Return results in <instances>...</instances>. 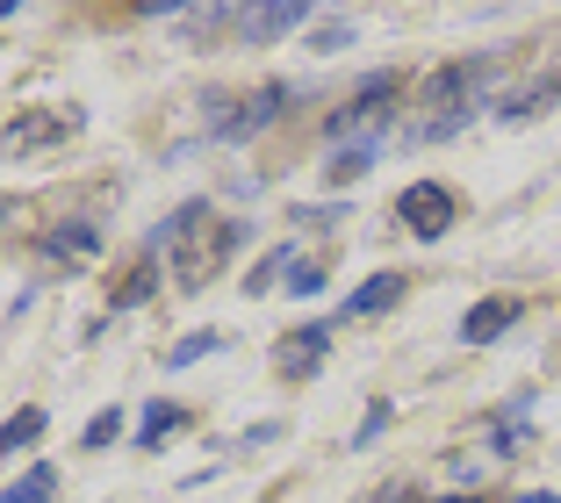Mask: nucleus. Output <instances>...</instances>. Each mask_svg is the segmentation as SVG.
<instances>
[{
	"instance_id": "nucleus-4",
	"label": "nucleus",
	"mask_w": 561,
	"mask_h": 503,
	"mask_svg": "<svg viewBox=\"0 0 561 503\" xmlns=\"http://www.w3.org/2000/svg\"><path fill=\"white\" fill-rule=\"evenodd\" d=\"M454 209H461V202H454V187H439V180H417V187L397 195V216L417 230V238H439V230L454 224Z\"/></svg>"
},
{
	"instance_id": "nucleus-6",
	"label": "nucleus",
	"mask_w": 561,
	"mask_h": 503,
	"mask_svg": "<svg viewBox=\"0 0 561 503\" xmlns=\"http://www.w3.org/2000/svg\"><path fill=\"white\" fill-rule=\"evenodd\" d=\"M94 252H101V230L87 224V216H80V224H50L44 238H36V260H44V266H87Z\"/></svg>"
},
{
	"instance_id": "nucleus-7",
	"label": "nucleus",
	"mask_w": 561,
	"mask_h": 503,
	"mask_svg": "<svg viewBox=\"0 0 561 503\" xmlns=\"http://www.w3.org/2000/svg\"><path fill=\"white\" fill-rule=\"evenodd\" d=\"M310 22V8H296V0H274V8H231V30L245 36V44H274V36L302 30Z\"/></svg>"
},
{
	"instance_id": "nucleus-23",
	"label": "nucleus",
	"mask_w": 561,
	"mask_h": 503,
	"mask_svg": "<svg viewBox=\"0 0 561 503\" xmlns=\"http://www.w3.org/2000/svg\"><path fill=\"white\" fill-rule=\"evenodd\" d=\"M0 216H8V209H0Z\"/></svg>"
},
{
	"instance_id": "nucleus-20",
	"label": "nucleus",
	"mask_w": 561,
	"mask_h": 503,
	"mask_svg": "<svg viewBox=\"0 0 561 503\" xmlns=\"http://www.w3.org/2000/svg\"><path fill=\"white\" fill-rule=\"evenodd\" d=\"M317 44H324V50H339V44H353V22H317Z\"/></svg>"
},
{
	"instance_id": "nucleus-3",
	"label": "nucleus",
	"mask_w": 561,
	"mask_h": 503,
	"mask_svg": "<svg viewBox=\"0 0 561 503\" xmlns=\"http://www.w3.org/2000/svg\"><path fill=\"white\" fill-rule=\"evenodd\" d=\"M280 101H288V94H280V87H252V94H238V108H231V94H209V130L216 137H252V130H266V123H274V115H280Z\"/></svg>"
},
{
	"instance_id": "nucleus-12",
	"label": "nucleus",
	"mask_w": 561,
	"mask_h": 503,
	"mask_svg": "<svg viewBox=\"0 0 561 503\" xmlns=\"http://www.w3.org/2000/svg\"><path fill=\"white\" fill-rule=\"evenodd\" d=\"M36 438H44V410H36V403H22L15 418L0 424V454H22V446H36Z\"/></svg>"
},
{
	"instance_id": "nucleus-22",
	"label": "nucleus",
	"mask_w": 561,
	"mask_h": 503,
	"mask_svg": "<svg viewBox=\"0 0 561 503\" xmlns=\"http://www.w3.org/2000/svg\"><path fill=\"white\" fill-rule=\"evenodd\" d=\"M432 503H476V496H432Z\"/></svg>"
},
{
	"instance_id": "nucleus-18",
	"label": "nucleus",
	"mask_w": 561,
	"mask_h": 503,
	"mask_svg": "<svg viewBox=\"0 0 561 503\" xmlns=\"http://www.w3.org/2000/svg\"><path fill=\"white\" fill-rule=\"evenodd\" d=\"M280 266H296V252H288V244H280V252H266L260 266H252V281H245V295H260V288H274V274Z\"/></svg>"
},
{
	"instance_id": "nucleus-9",
	"label": "nucleus",
	"mask_w": 561,
	"mask_h": 503,
	"mask_svg": "<svg viewBox=\"0 0 561 503\" xmlns=\"http://www.w3.org/2000/svg\"><path fill=\"white\" fill-rule=\"evenodd\" d=\"M512 324H518V295H496V302H476L461 317V339L468 345H490L496 331H512Z\"/></svg>"
},
{
	"instance_id": "nucleus-19",
	"label": "nucleus",
	"mask_w": 561,
	"mask_h": 503,
	"mask_svg": "<svg viewBox=\"0 0 561 503\" xmlns=\"http://www.w3.org/2000/svg\"><path fill=\"white\" fill-rule=\"evenodd\" d=\"M375 151H381V145H353V151H346V159L331 165V173H339V180H353V173H367V165H375Z\"/></svg>"
},
{
	"instance_id": "nucleus-5",
	"label": "nucleus",
	"mask_w": 561,
	"mask_h": 503,
	"mask_svg": "<svg viewBox=\"0 0 561 503\" xmlns=\"http://www.w3.org/2000/svg\"><path fill=\"white\" fill-rule=\"evenodd\" d=\"M80 130V108H58V115H15L8 130H0V151H50L66 145Z\"/></svg>"
},
{
	"instance_id": "nucleus-21",
	"label": "nucleus",
	"mask_w": 561,
	"mask_h": 503,
	"mask_svg": "<svg viewBox=\"0 0 561 503\" xmlns=\"http://www.w3.org/2000/svg\"><path fill=\"white\" fill-rule=\"evenodd\" d=\"M324 288V274H317V266H296V281H288V295H317Z\"/></svg>"
},
{
	"instance_id": "nucleus-10",
	"label": "nucleus",
	"mask_w": 561,
	"mask_h": 503,
	"mask_svg": "<svg viewBox=\"0 0 561 503\" xmlns=\"http://www.w3.org/2000/svg\"><path fill=\"white\" fill-rule=\"evenodd\" d=\"M389 94H397V80H389V72H381V80H367V87H360V94H353V101H346V108L331 115L324 130H331V137H346V130H360L367 115H381V101H389Z\"/></svg>"
},
{
	"instance_id": "nucleus-14",
	"label": "nucleus",
	"mask_w": 561,
	"mask_h": 503,
	"mask_svg": "<svg viewBox=\"0 0 561 503\" xmlns=\"http://www.w3.org/2000/svg\"><path fill=\"white\" fill-rule=\"evenodd\" d=\"M58 496V468H30L15 489H0V503H50Z\"/></svg>"
},
{
	"instance_id": "nucleus-16",
	"label": "nucleus",
	"mask_w": 561,
	"mask_h": 503,
	"mask_svg": "<svg viewBox=\"0 0 561 503\" xmlns=\"http://www.w3.org/2000/svg\"><path fill=\"white\" fill-rule=\"evenodd\" d=\"M159 288V274H151V260H137L130 274H123V288H116V309H130V302H145V295Z\"/></svg>"
},
{
	"instance_id": "nucleus-2",
	"label": "nucleus",
	"mask_w": 561,
	"mask_h": 503,
	"mask_svg": "<svg viewBox=\"0 0 561 503\" xmlns=\"http://www.w3.org/2000/svg\"><path fill=\"white\" fill-rule=\"evenodd\" d=\"M482 94H490V58H461V66H439L425 80V108H439L425 123V137H454L468 123V115L482 108Z\"/></svg>"
},
{
	"instance_id": "nucleus-13",
	"label": "nucleus",
	"mask_w": 561,
	"mask_h": 503,
	"mask_svg": "<svg viewBox=\"0 0 561 503\" xmlns=\"http://www.w3.org/2000/svg\"><path fill=\"white\" fill-rule=\"evenodd\" d=\"M181 424H187V410H181V403H151V410H145V424H137L145 454H151V446H165V438L181 432Z\"/></svg>"
},
{
	"instance_id": "nucleus-1",
	"label": "nucleus",
	"mask_w": 561,
	"mask_h": 503,
	"mask_svg": "<svg viewBox=\"0 0 561 503\" xmlns=\"http://www.w3.org/2000/svg\"><path fill=\"white\" fill-rule=\"evenodd\" d=\"M238 244H245V230H238V224H224V216H209L202 202H187V209H173L159 230H151L145 260H173V281H181V288H202V281L238 252Z\"/></svg>"
},
{
	"instance_id": "nucleus-8",
	"label": "nucleus",
	"mask_w": 561,
	"mask_h": 503,
	"mask_svg": "<svg viewBox=\"0 0 561 503\" xmlns=\"http://www.w3.org/2000/svg\"><path fill=\"white\" fill-rule=\"evenodd\" d=\"M324 353H331L324 324H317V331H288V339L274 345V374H280V381H302V374L324 367Z\"/></svg>"
},
{
	"instance_id": "nucleus-15",
	"label": "nucleus",
	"mask_w": 561,
	"mask_h": 503,
	"mask_svg": "<svg viewBox=\"0 0 561 503\" xmlns=\"http://www.w3.org/2000/svg\"><path fill=\"white\" fill-rule=\"evenodd\" d=\"M202 353H224V331H195V339H181L173 353H165V367H195Z\"/></svg>"
},
{
	"instance_id": "nucleus-11",
	"label": "nucleus",
	"mask_w": 561,
	"mask_h": 503,
	"mask_svg": "<svg viewBox=\"0 0 561 503\" xmlns=\"http://www.w3.org/2000/svg\"><path fill=\"white\" fill-rule=\"evenodd\" d=\"M403 302V274H375L360 295L346 302V317H381V309H397Z\"/></svg>"
},
{
	"instance_id": "nucleus-17",
	"label": "nucleus",
	"mask_w": 561,
	"mask_h": 503,
	"mask_svg": "<svg viewBox=\"0 0 561 503\" xmlns=\"http://www.w3.org/2000/svg\"><path fill=\"white\" fill-rule=\"evenodd\" d=\"M116 432H123V418H116V410H101V418L80 432V446H87V454H101V446H116Z\"/></svg>"
}]
</instances>
